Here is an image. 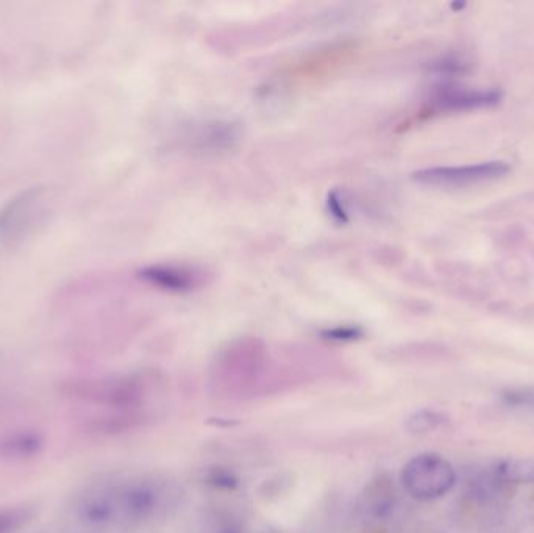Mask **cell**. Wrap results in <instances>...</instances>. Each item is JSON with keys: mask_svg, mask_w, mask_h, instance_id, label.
Listing matches in <instances>:
<instances>
[{"mask_svg": "<svg viewBox=\"0 0 534 533\" xmlns=\"http://www.w3.org/2000/svg\"><path fill=\"white\" fill-rule=\"evenodd\" d=\"M49 216V194L44 188L33 187L0 208V244L21 243L40 229Z\"/></svg>", "mask_w": 534, "mask_h": 533, "instance_id": "6da1fadb", "label": "cell"}, {"mask_svg": "<svg viewBox=\"0 0 534 533\" xmlns=\"http://www.w3.org/2000/svg\"><path fill=\"white\" fill-rule=\"evenodd\" d=\"M402 482L405 490L417 501H435L452 490L456 473L447 458L435 452H425L406 463Z\"/></svg>", "mask_w": 534, "mask_h": 533, "instance_id": "7a4b0ae2", "label": "cell"}, {"mask_svg": "<svg viewBox=\"0 0 534 533\" xmlns=\"http://www.w3.org/2000/svg\"><path fill=\"white\" fill-rule=\"evenodd\" d=\"M510 172L506 161H485L477 165L439 166V168L422 169L414 172V182L425 187L466 188L480 183L494 182Z\"/></svg>", "mask_w": 534, "mask_h": 533, "instance_id": "3957f363", "label": "cell"}, {"mask_svg": "<svg viewBox=\"0 0 534 533\" xmlns=\"http://www.w3.org/2000/svg\"><path fill=\"white\" fill-rule=\"evenodd\" d=\"M113 501L116 508V526H133L143 523L157 510L158 494L154 483L135 480L113 485Z\"/></svg>", "mask_w": 534, "mask_h": 533, "instance_id": "277c9868", "label": "cell"}, {"mask_svg": "<svg viewBox=\"0 0 534 533\" xmlns=\"http://www.w3.org/2000/svg\"><path fill=\"white\" fill-rule=\"evenodd\" d=\"M502 93L497 90H470L463 86H441L433 97L439 110L460 111L492 107L499 104Z\"/></svg>", "mask_w": 534, "mask_h": 533, "instance_id": "5b68a950", "label": "cell"}, {"mask_svg": "<svg viewBox=\"0 0 534 533\" xmlns=\"http://www.w3.org/2000/svg\"><path fill=\"white\" fill-rule=\"evenodd\" d=\"M46 448L44 435L35 429H15L0 435V460L29 462Z\"/></svg>", "mask_w": 534, "mask_h": 533, "instance_id": "8992f818", "label": "cell"}, {"mask_svg": "<svg viewBox=\"0 0 534 533\" xmlns=\"http://www.w3.org/2000/svg\"><path fill=\"white\" fill-rule=\"evenodd\" d=\"M141 279L160 290L172 291V293H188L197 285V277L193 272L174 266H149L141 271Z\"/></svg>", "mask_w": 534, "mask_h": 533, "instance_id": "52a82bcc", "label": "cell"}, {"mask_svg": "<svg viewBox=\"0 0 534 533\" xmlns=\"http://www.w3.org/2000/svg\"><path fill=\"white\" fill-rule=\"evenodd\" d=\"M392 494L394 493H392L388 482H383L381 479L375 480L366 488V493H364V510L375 518L388 515L391 512L392 504H394Z\"/></svg>", "mask_w": 534, "mask_h": 533, "instance_id": "ba28073f", "label": "cell"}, {"mask_svg": "<svg viewBox=\"0 0 534 533\" xmlns=\"http://www.w3.org/2000/svg\"><path fill=\"white\" fill-rule=\"evenodd\" d=\"M497 479L505 483H534L533 458H505L495 468Z\"/></svg>", "mask_w": 534, "mask_h": 533, "instance_id": "9c48e42d", "label": "cell"}, {"mask_svg": "<svg viewBox=\"0 0 534 533\" xmlns=\"http://www.w3.org/2000/svg\"><path fill=\"white\" fill-rule=\"evenodd\" d=\"M36 516V508L29 504L0 508V533H18L29 526Z\"/></svg>", "mask_w": 534, "mask_h": 533, "instance_id": "30bf717a", "label": "cell"}, {"mask_svg": "<svg viewBox=\"0 0 534 533\" xmlns=\"http://www.w3.org/2000/svg\"><path fill=\"white\" fill-rule=\"evenodd\" d=\"M442 423H444V418L439 413L419 410L406 419V429L413 433H427L441 426Z\"/></svg>", "mask_w": 534, "mask_h": 533, "instance_id": "8fae6325", "label": "cell"}, {"mask_svg": "<svg viewBox=\"0 0 534 533\" xmlns=\"http://www.w3.org/2000/svg\"><path fill=\"white\" fill-rule=\"evenodd\" d=\"M363 335V329L356 326H341L335 329H328L322 332V338L328 341H335V343H350L356 341Z\"/></svg>", "mask_w": 534, "mask_h": 533, "instance_id": "7c38bea8", "label": "cell"}, {"mask_svg": "<svg viewBox=\"0 0 534 533\" xmlns=\"http://www.w3.org/2000/svg\"><path fill=\"white\" fill-rule=\"evenodd\" d=\"M208 482L216 488H222V490H233L238 485V479L230 471L219 468L214 469L213 473L210 474Z\"/></svg>", "mask_w": 534, "mask_h": 533, "instance_id": "4fadbf2b", "label": "cell"}]
</instances>
